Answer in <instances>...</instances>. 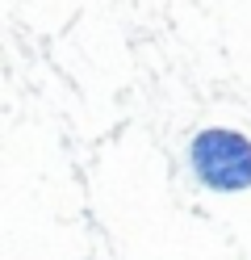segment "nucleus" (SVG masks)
Wrapping results in <instances>:
<instances>
[{
  "label": "nucleus",
  "mask_w": 251,
  "mask_h": 260,
  "mask_svg": "<svg viewBox=\"0 0 251 260\" xmlns=\"http://www.w3.org/2000/svg\"><path fill=\"white\" fill-rule=\"evenodd\" d=\"M193 172L201 185H209L218 193H243L251 189V139L226 126L201 130L189 147Z\"/></svg>",
  "instance_id": "1"
}]
</instances>
